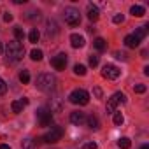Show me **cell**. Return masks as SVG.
<instances>
[{
    "label": "cell",
    "instance_id": "obj_1",
    "mask_svg": "<svg viewBox=\"0 0 149 149\" xmlns=\"http://www.w3.org/2000/svg\"><path fill=\"white\" fill-rule=\"evenodd\" d=\"M6 54H7V60L9 61H19L23 58V54H25V47H23L21 42L13 40V42H9L6 46Z\"/></svg>",
    "mask_w": 149,
    "mask_h": 149
},
{
    "label": "cell",
    "instance_id": "obj_2",
    "mask_svg": "<svg viewBox=\"0 0 149 149\" xmlns=\"http://www.w3.org/2000/svg\"><path fill=\"white\" fill-rule=\"evenodd\" d=\"M35 86H37V90L47 93V91H53L54 90L56 79H54V76H51V74H40V76H37Z\"/></svg>",
    "mask_w": 149,
    "mask_h": 149
},
{
    "label": "cell",
    "instance_id": "obj_3",
    "mask_svg": "<svg viewBox=\"0 0 149 149\" xmlns=\"http://www.w3.org/2000/svg\"><path fill=\"white\" fill-rule=\"evenodd\" d=\"M68 100H70V104H74V105H86V104L90 102V95H88V91H84V90H74V91L68 95Z\"/></svg>",
    "mask_w": 149,
    "mask_h": 149
},
{
    "label": "cell",
    "instance_id": "obj_4",
    "mask_svg": "<svg viewBox=\"0 0 149 149\" xmlns=\"http://www.w3.org/2000/svg\"><path fill=\"white\" fill-rule=\"evenodd\" d=\"M119 104H126V95H125V93H121V91L114 93V95L109 98L107 107H105L107 114H114V112H116V107H118Z\"/></svg>",
    "mask_w": 149,
    "mask_h": 149
},
{
    "label": "cell",
    "instance_id": "obj_5",
    "mask_svg": "<svg viewBox=\"0 0 149 149\" xmlns=\"http://www.w3.org/2000/svg\"><path fill=\"white\" fill-rule=\"evenodd\" d=\"M63 18H65V23L70 26H77L81 23V14L76 7H67L63 11Z\"/></svg>",
    "mask_w": 149,
    "mask_h": 149
},
{
    "label": "cell",
    "instance_id": "obj_6",
    "mask_svg": "<svg viewBox=\"0 0 149 149\" xmlns=\"http://www.w3.org/2000/svg\"><path fill=\"white\" fill-rule=\"evenodd\" d=\"M37 118H39V123L40 126H51L53 125V114H51V109L42 105L37 109Z\"/></svg>",
    "mask_w": 149,
    "mask_h": 149
},
{
    "label": "cell",
    "instance_id": "obj_7",
    "mask_svg": "<svg viewBox=\"0 0 149 149\" xmlns=\"http://www.w3.org/2000/svg\"><path fill=\"white\" fill-rule=\"evenodd\" d=\"M61 137H63V128H61V126H54V128H51V130L42 137V140L47 142V144H56Z\"/></svg>",
    "mask_w": 149,
    "mask_h": 149
},
{
    "label": "cell",
    "instance_id": "obj_8",
    "mask_svg": "<svg viewBox=\"0 0 149 149\" xmlns=\"http://www.w3.org/2000/svg\"><path fill=\"white\" fill-rule=\"evenodd\" d=\"M119 74H121V70H119L116 65H112V63H107V65L102 68V76H104L105 79H118Z\"/></svg>",
    "mask_w": 149,
    "mask_h": 149
},
{
    "label": "cell",
    "instance_id": "obj_9",
    "mask_svg": "<svg viewBox=\"0 0 149 149\" xmlns=\"http://www.w3.org/2000/svg\"><path fill=\"white\" fill-rule=\"evenodd\" d=\"M51 67L56 68V70H65V67H67V54H65V53L56 54V56L51 60Z\"/></svg>",
    "mask_w": 149,
    "mask_h": 149
},
{
    "label": "cell",
    "instance_id": "obj_10",
    "mask_svg": "<svg viewBox=\"0 0 149 149\" xmlns=\"http://www.w3.org/2000/svg\"><path fill=\"white\" fill-rule=\"evenodd\" d=\"M58 33V25H56V21L54 19H47L46 21V35L51 39V37H54Z\"/></svg>",
    "mask_w": 149,
    "mask_h": 149
},
{
    "label": "cell",
    "instance_id": "obj_11",
    "mask_svg": "<svg viewBox=\"0 0 149 149\" xmlns=\"http://www.w3.org/2000/svg\"><path fill=\"white\" fill-rule=\"evenodd\" d=\"M84 37L83 35H79V33H72L70 35V44H72V47H76V49H79V47H83L84 46Z\"/></svg>",
    "mask_w": 149,
    "mask_h": 149
},
{
    "label": "cell",
    "instance_id": "obj_12",
    "mask_svg": "<svg viewBox=\"0 0 149 149\" xmlns=\"http://www.w3.org/2000/svg\"><path fill=\"white\" fill-rule=\"evenodd\" d=\"M86 121V116H84V112H79V111H76V112H72L70 114V123H74V125H83Z\"/></svg>",
    "mask_w": 149,
    "mask_h": 149
},
{
    "label": "cell",
    "instance_id": "obj_13",
    "mask_svg": "<svg viewBox=\"0 0 149 149\" xmlns=\"http://www.w3.org/2000/svg\"><path fill=\"white\" fill-rule=\"evenodd\" d=\"M28 104V98H21V100H14L13 104H11V109H13V112H16V114H19L21 111H23V107Z\"/></svg>",
    "mask_w": 149,
    "mask_h": 149
},
{
    "label": "cell",
    "instance_id": "obj_14",
    "mask_svg": "<svg viewBox=\"0 0 149 149\" xmlns=\"http://www.w3.org/2000/svg\"><path fill=\"white\" fill-rule=\"evenodd\" d=\"M139 44H140V40L132 33V35H126L125 37V46L126 47H132V49H135V47H139Z\"/></svg>",
    "mask_w": 149,
    "mask_h": 149
},
{
    "label": "cell",
    "instance_id": "obj_15",
    "mask_svg": "<svg viewBox=\"0 0 149 149\" xmlns=\"http://www.w3.org/2000/svg\"><path fill=\"white\" fill-rule=\"evenodd\" d=\"M98 7L97 6H93V4H88V19L90 21H97L98 19Z\"/></svg>",
    "mask_w": 149,
    "mask_h": 149
},
{
    "label": "cell",
    "instance_id": "obj_16",
    "mask_svg": "<svg viewBox=\"0 0 149 149\" xmlns=\"http://www.w3.org/2000/svg\"><path fill=\"white\" fill-rule=\"evenodd\" d=\"M93 46H95L97 51H105V49H107V42H105V39H102V37H97V39L93 40Z\"/></svg>",
    "mask_w": 149,
    "mask_h": 149
},
{
    "label": "cell",
    "instance_id": "obj_17",
    "mask_svg": "<svg viewBox=\"0 0 149 149\" xmlns=\"http://www.w3.org/2000/svg\"><path fill=\"white\" fill-rule=\"evenodd\" d=\"M86 123H88V126H90V128H93V130H98V128H100V121H98V118H97V116H93V114L86 118Z\"/></svg>",
    "mask_w": 149,
    "mask_h": 149
},
{
    "label": "cell",
    "instance_id": "obj_18",
    "mask_svg": "<svg viewBox=\"0 0 149 149\" xmlns=\"http://www.w3.org/2000/svg\"><path fill=\"white\" fill-rule=\"evenodd\" d=\"M130 14H132V16H135V18H140V16H144V14H146V9H144L142 6H132Z\"/></svg>",
    "mask_w": 149,
    "mask_h": 149
},
{
    "label": "cell",
    "instance_id": "obj_19",
    "mask_svg": "<svg viewBox=\"0 0 149 149\" xmlns=\"http://www.w3.org/2000/svg\"><path fill=\"white\" fill-rule=\"evenodd\" d=\"M147 28H149L147 25H144V26H139V28L135 30V33H133V35H135V37H137L139 40H142V39H144V37L147 35Z\"/></svg>",
    "mask_w": 149,
    "mask_h": 149
},
{
    "label": "cell",
    "instance_id": "obj_20",
    "mask_svg": "<svg viewBox=\"0 0 149 149\" xmlns=\"http://www.w3.org/2000/svg\"><path fill=\"white\" fill-rule=\"evenodd\" d=\"M118 146H119L121 149H130V147H132V140H130L128 137H121V139L118 140Z\"/></svg>",
    "mask_w": 149,
    "mask_h": 149
},
{
    "label": "cell",
    "instance_id": "obj_21",
    "mask_svg": "<svg viewBox=\"0 0 149 149\" xmlns=\"http://www.w3.org/2000/svg\"><path fill=\"white\" fill-rule=\"evenodd\" d=\"M19 81H21L23 84L30 83V72H28V70H21V72H19Z\"/></svg>",
    "mask_w": 149,
    "mask_h": 149
},
{
    "label": "cell",
    "instance_id": "obj_22",
    "mask_svg": "<svg viewBox=\"0 0 149 149\" xmlns=\"http://www.w3.org/2000/svg\"><path fill=\"white\" fill-rule=\"evenodd\" d=\"M30 58H32L33 61H40V60H42V51H40V49H32Z\"/></svg>",
    "mask_w": 149,
    "mask_h": 149
},
{
    "label": "cell",
    "instance_id": "obj_23",
    "mask_svg": "<svg viewBox=\"0 0 149 149\" xmlns=\"http://www.w3.org/2000/svg\"><path fill=\"white\" fill-rule=\"evenodd\" d=\"M74 74H76V76H86V67L77 63L76 67H74Z\"/></svg>",
    "mask_w": 149,
    "mask_h": 149
},
{
    "label": "cell",
    "instance_id": "obj_24",
    "mask_svg": "<svg viewBox=\"0 0 149 149\" xmlns=\"http://www.w3.org/2000/svg\"><path fill=\"white\" fill-rule=\"evenodd\" d=\"M39 37H40V33H39V30L37 28H32V32H30V35H28V39H30V42H37L39 40Z\"/></svg>",
    "mask_w": 149,
    "mask_h": 149
},
{
    "label": "cell",
    "instance_id": "obj_25",
    "mask_svg": "<svg viewBox=\"0 0 149 149\" xmlns=\"http://www.w3.org/2000/svg\"><path fill=\"white\" fill-rule=\"evenodd\" d=\"M14 37H16V40L19 42V40H23V39H25V32H23L19 26H14Z\"/></svg>",
    "mask_w": 149,
    "mask_h": 149
},
{
    "label": "cell",
    "instance_id": "obj_26",
    "mask_svg": "<svg viewBox=\"0 0 149 149\" xmlns=\"http://www.w3.org/2000/svg\"><path fill=\"white\" fill-rule=\"evenodd\" d=\"M21 147H23V149H33V147H35V142H33L32 139H25V140L21 142Z\"/></svg>",
    "mask_w": 149,
    "mask_h": 149
},
{
    "label": "cell",
    "instance_id": "obj_27",
    "mask_svg": "<svg viewBox=\"0 0 149 149\" xmlns=\"http://www.w3.org/2000/svg\"><path fill=\"white\" fill-rule=\"evenodd\" d=\"M123 121H125V118H123V114H121V112H114V125H118V126H121V125H123Z\"/></svg>",
    "mask_w": 149,
    "mask_h": 149
},
{
    "label": "cell",
    "instance_id": "obj_28",
    "mask_svg": "<svg viewBox=\"0 0 149 149\" xmlns=\"http://www.w3.org/2000/svg\"><path fill=\"white\" fill-rule=\"evenodd\" d=\"M146 84H137V86H133V91L135 93H146Z\"/></svg>",
    "mask_w": 149,
    "mask_h": 149
},
{
    "label": "cell",
    "instance_id": "obj_29",
    "mask_svg": "<svg viewBox=\"0 0 149 149\" xmlns=\"http://www.w3.org/2000/svg\"><path fill=\"white\" fill-rule=\"evenodd\" d=\"M25 18H26V19H39V18H40V13H39V11H37V13H28Z\"/></svg>",
    "mask_w": 149,
    "mask_h": 149
},
{
    "label": "cell",
    "instance_id": "obj_30",
    "mask_svg": "<svg viewBox=\"0 0 149 149\" xmlns=\"http://www.w3.org/2000/svg\"><path fill=\"white\" fill-rule=\"evenodd\" d=\"M6 91H7V84H6V81L2 77H0V95H4Z\"/></svg>",
    "mask_w": 149,
    "mask_h": 149
},
{
    "label": "cell",
    "instance_id": "obj_31",
    "mask_svg": "<svg viewBox=\"0 0 149 149\" xmlns=\"http://www.w3.org/2000/svg\"><path fill=\"white\" fill-rule=\"evenodd\" d=\"M97 65H98V56L91 54L90 56V67H97Z\"/></svg>",
    "mask_w": 149,
    "mask_h": 149
},
{
    "label": "cell",
    "instance_id": "obj_32",
    "mask_svg": "<svg viewBox=\"0 0 149 149\" xmlns=\"http://www.w3.org/2000/svg\"><path fill=\"white\" fill-rule=\"evenodd\" d=\"M112 21L119 25V23H123V21H125V16H123V14H116V16L112 18Z\"/></svg>",
    "mask_w": 149,
    "mask_h": 149
},
{
    "label": "cell",
    "instance_id": "obj_33",
    "mask_svg": "<svg viewBox=\"0 0 149 149\" xmlns=\"http://www.w3.org/2000/svg\"><path fill=\"white\" fill-rule=\"evenodd\" d=\"M93 95H95V98H102V90L100 88H93Z\"/></svg>",
    "mask_w": 149,
    "mask_h": 149
},
{
    "label": "cell",
    "instance_id": "obj_34",
    "mask_svg": "<svg viewBox=\"0 0 149 149\" xmlns=\"http://www.w3.org/2000/svg\"><path fill=\"white\" fill-rule=\"evenodd\" d=\"M97 147H98V146H97L95 142H88V144L83 146V149H97Z\"/></svg>",
    "mask_w": 149,
    "mask_h": 149
},
{
    "label": "cell",
    "instance_id": "obj_35",
    "mask_svg": "<svg viewBox=\"0 0 149 149\" xmlns=\"http://www.w3.org/2000/svg\"><path fill=\"white\" fill-rule=\"evenodd\" d=\"M4 21H6V23H9V21H13V14H9V13H6V16H4Z\"/></svg>",
    "mask_w": 149,
    "mask_h": 149
},
{
    "label": "cell",
    "instance_id": "obj_36",
    "mask_svg": "<svg viewBox=\"0 0 149 149\" xmlns=\"http://www.w3.org/2000/svg\"><path fill=\"white\" fill-rule=\"evenodd\" d=\"M116 58H119V60H126V54H125V53H119V51H118V53H116Z\"/></svg>",
    "mask_w": 149,
    "mask_h": 149
},
{
    "label": "cell",
    "instance_id": "obj_37",
    "mask_svg": "<svg viewBox=\"0 0 149 149\" xmlns=\"http://www.w3.org/2000/svg\"><path fill=\"white\" fill-rule=\"evenodd\" d=\"M0 149H11V147H9L7 144H0Z\"/></svg>",
    "mask_w": 149,
    "mask_h": 149
},
{
    "label": "cell",
    "instance_id": "obj_38",
    "mask_svg": "<svg viewBox=\"0 0 149 149\" xmlns=\"http://www.w3.org/2000/svg\"><path fill=\"white\" fill-rule=\"evenodd\" d=\"M4 53V46H2V42H0V54Z\"/></svg>",
    "mask_w": 149,
    "mask_h": 149
},
{
    "label": "cell",
    "instance_id": "obj_39",
    "mask_svg": "<svg viewBox=\"0 0 149 149\" xmlns=\"http://www.w3.org/2000/svg\"><path fill=\"white\" fill-rule=\"evenodd\" d=\"M140 149H149V146H147V144H144V146H142Z\"/></svg>",
    "mask_w": 149,
    "mask_h": 149
}]
</instances>
